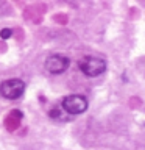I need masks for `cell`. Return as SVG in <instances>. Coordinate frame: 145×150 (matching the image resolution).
<instances>
[{"mask_svg":"<svg viewBox=\"0 0 145 150\" xmlns=\"http://www.w3.org/2000/svg\"><path fill=\"white\" fill-rule=\"evenodd\" d=\"M25 92V83L20 78H8L0 83V96L8 100H16Z\"/></svg>","mask_w":145,"mask_h":150,"instance_id":"6da1fadb","label":"cell"},{"mask_svg":"<svg viewBox=\"0 0 145 150\" xmlns=\"http://www.w3.org/2000/svg\"><path fill=\"white\" fill-rule=\"evenodd\" d=\"M61 108H63L69 116L83 114V112L87 110V100H86V97L78 96V94H70V96L63 98Z\"/></svg>","mask_w":145,"mask_h":150,"instance_id":"7a4b0ae2","label":"cell"},{"mask_svg":"<svg viewBox=\"0 0 145 150\" xmlns=\"http://www.w3.org/2000/svg\"><path fill=\"white\" fill-rule=\"evenodd\" d=\"M80 70L87 77H98L106 70V61L95 56H87L80 61Z\"/></svg>","mask_w":145,"mask_h":150,"instance_id":"3957f363","label":"cell"},{"mask_svg":"<svg viewBox=\"0 0 145 150\" xmlns=\"http://www.w3.org/2000/svg\"><path fill=\"white\" fill-rule=\"evenodd\" d=\"M70 64V59L64 55H51L45 61V69L50 74H63L64 70H67Z\"/></svg>","mask_w":145,"mask_h":150,"instance_id":"277c9868","label":"cell"},{"mask_svg":"<svg viewBox=\"0 0 145 150\" xmlns=\"http://www.w3.org/2000/svg\"><path fill=\"white\" fill-rule=\"evenodd\" d=\"M49 116L51 117V119H55V120H59V122H63V120H69L72 116H69L67 112H65L61 106H56V108H51L50 112H49Z\"/></svg>","mask_w":145,"mask_h":150,"instance_id":"5b68a950","label":"cell"},{"mask_svg":"<svg viewBox=\"0 0 145 150\" xmlns=\"http://www.w3.org/2000/svg\"><path fill=\"white\" fill-rule=\"evenodd\" d=\"M11 36H13L11 28H3V30H0V38H2V39H9Z\"/></svg>","mask_w":145,"mask_h":150,"instance_id":"8992f818","label":"cell"}]
</instances>
